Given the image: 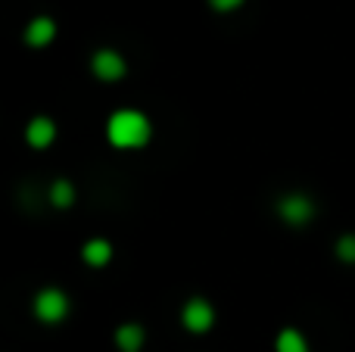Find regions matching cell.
Instances as JSON below:
<instances>
[{"label":"cell","mask_w":355,"mask_h":352,"mask_svg":"<svg viewBox=\"0 0 355 352\" xmlns=\"http://www.w3.org/2000/svg\"><path fill=\"white\" fill-rule=\"evenodd\" d=\"M110 141L122 150H137L150 141V122L135 109H122L110 118Z\"/></svg>","instance_id":"1"},{"label":"cell","mask_w":355,"mask_h":352,"mask_svg":"<svg viewBox=\"0 0 355 352\" xmlns=\"http://www.w3.org/2000/svg\"><path fill=\"white\" fill-rule=\"evenodd\" d=\"M35 312H37V318H41L44 324H56V322H62V318H66L69 299L62 297L60 290H44L41 297L35 299Z\"/></svg>","instance_id":"2"},{"label":"cell","mask_w":355,"mask_h":352,"mask_svg":"<svg viewBox=\"0 0 355 352\" xmlns=\"http://www.w3.org/2000/svg\"><path fill=\"white\" fill-rule=\"evenodd\" d=\"M212 322H215V312L206 299H190V303L184 306V324H187V331L202 334V331L212 328Z\"/></svg>","instance_id":"3"},{"label":"cell","mask_w":355,"mask_h":352,"mask_svg":"<svg viewBox=\"0 0 355 352\" xmlns=\"http://www.w3.org/2000/svg\"><path fill=\"white\" fill-rule=\"evenodd\" d=\"M94 75L103 81H119L125 75V60L116 50H100V53L94 56Z\"/></svg>","instance_id":"4"},{"label":"cell","mask_w":355,"mask_h":352,"mask_svg":"<svg viewBox=\"0 0 355 352\" xmlns=\"http://www.w3.org/2000/svg\"><path fill=\"white\" fill-rule=\"evenodd\" d=\"M277 212H281V218L290 225H306L315 209H312V200H306V197H284L281 203H277Z\"/></svg>","instance_id":"5"},{"label":"cell","mask_w":355,"mask_h":352,"mask_svg":"<svg viewBox=\"0 0 355 352\" xmlns=\"http://www.w3.org/2000/svg\"><path fill=\"white\" fill-rule=\"evenodd\" d=\"M53 35H56L53 19H35V22L25 28V41H28L31 47H44V44H50Z\"/></svg>","instance_id":"6"},{"label":"cell","mask_w":355,"mask_h":352,"mask_svg":"<svg viewBox=\"0 0 355 352\" xmlns=\"http://www.w3.org/2000/svg\"><path fill=\"white\" fill-rule=\"evenodd\" d=\"M25 137H28V143L31 147H47L50 141L56 137V128H53V122L50 118H35V122L28 125V131H25Z\"/></svg>","instance_id":"7"},{"label":"cell","mask_w":355,"mask_h":352,"mask_svg":"<svg viewBox=\"0 0 355 352\" xmlns=\"http://www.w3.org/2000/svg\"><path fill=\"white\" fill-rule=\"evenodd\" d=\"M116 343L122 352H141L144 346V328L141 324H122L116 334Z\"/></svg>","instance_id":"8"},{"label":"cell","mask_w":355,"mask_h":352,"mask_svg":"<svg viewBox=\"0 0 355 352\" xmlns=\"http://www.w3.org/2000/svg\"><path fill=\"white\" fill-rule=\"evenodd\" d=\"M81 256H85V262L87 265H106L110 262V256H112V249H110V243L106 240H91L85 249H81Z\"/></svg>","instance_id":"9"},{"label":"cell","mask_w":355,"mask_h":352,"mask_svg":"<svg viewBox=\"0 0 355 352\" xmlns=\"http://www.w3.org/2000/svg\"><path fill=\"white\" fill-rule=\"evenodd\" d=\"M277 352H309L306 349V337L300 334V331H293V328H287V331H281V337H277Z\"/></svg>","instance_id":"10"},{"label":"cell","mask_w":355,"mask_h":352,"mask_svg":"<svg viewBox=\"0 0 355 352\" xmlns=\"http://www.w3.org/2000/svg\"><path fill=\"white\" fill-rule=\"evenodd\" d=\"M50 200H53V206H69L75 200V191L69 181H56L53 191H50Z\"/></svg>","instance_id":"11"},{"label":"cell","mask_w":355,"mask_h":352,"mask_svg":"<svg viewBox=\"0 0 355 352\" xmlns=\"http://www.w3.org/2000/svg\"><path fill=\"white\" fill-rule=\"evenodd\" d=\"M337 253L343 262H355V237H343V240L337 243Z\"/></svg>","instance_id":"12"},{"label":"cell","mask_w":355,"mask_h":352,"mask_svg":"<svg viewBox=\"0 0 355 352\" xmlns=\"http://www.w3.org/2000/svg\"><path fill=\"white\" fill-rule=\"evenodd\" d=\"M240 3H243V0H212V6H215V10H237V6Z\"/></svg>","instance_id":"13"}]
</instances>
